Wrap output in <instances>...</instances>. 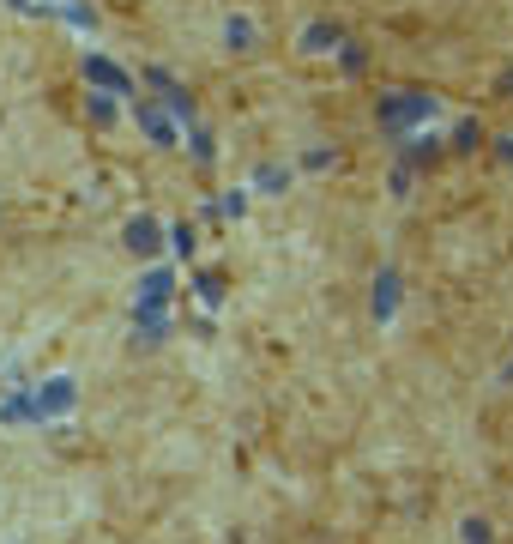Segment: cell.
<instances>
[{"label": "cell", "mask_w": 513, "mask_h": 544, "mask_svg": "<svg viewBox=\"0 0 513 544\" xmlns=\"http://www.w3.org/2000/svg\"><path fill=\"white\" fill-rule=\"evenodd\" d=\"M405 158H411V163H429L435 158V140H411V145H405Z\"/></svg>", "instance_id": "cell-14"}, {"label": "cell", "mask_w": 513, "mask_h": 544, "mask_svg": "<svg viewBox=\"0 0 513 544\" xmlns=\"http://www.w3.org/2000/svg\"><path fill=\"white\" fill-rule=\"evenodd\" d=\"M73 400H79V387L67 382V375H55V382H42L37 393H31V418H37V423L67 418V411H73Z\"/></svg>", "instance_id": "cell-2"}, {"label": "cell", "mask_w": 513, "mask_h": 544, "mask_svg": "<svg viewBox=\"0 0 513 544\" xmlns=\"http://www.w3.org/2000/svg\"><path fill=\"white\" fill-rule=\"evenodd\" d=\"M13 6H31V0H13Z\"/></svg>", "instance_id": "cell-23"}, {"label": "cell", "mask_w": 513, "mask_h": 544, "mask_svg": "<svg viewBox=\"0 0 513 544\" xmlns=\"http://www.w3.org/2000/svg\"><path fill=\"white\" fill-rule=\"evenodd\" d=\"M333 42H338V24H326V19H315L308 31H302V49H308V55H320V49H333Z\"/></svg>", "instance_id": "cell-8"}, {"label": "cell", "mask_w": 513, "mask_h": 544, "mask_svg": "<svg viewBox=\"0 0 513 544\" xmlns=\"http://www.w3.org/2000/svg\"><path fill=\"white\" fill-rule=\"evenodd\" d=\"M393 309H398V272L387 266L375 279V321H393Z\"/></svg>", "instance_id": "cell-6"}, {"label": "cell", "mask_w": 513, "mask_h": 544, "mask_svg": "<svg viewBox=\"0 0 513 544\" xmlns=\"http://www.w3.org/2000/svg\"><path fill=\"white\" fill-rule=\"evenodd\" d=\"M199 297L217 302V297H224V279H217V272H206V279H199Z\"/></svg>", "instance_id": "cell-16"}, {"label": "cell", "mask_w": 513, "mask_h": 544, "mask_svg": "<svg viewBox=\"0 0 513 544\" xmlns=\"http://www.w3.org/2000/svg\"><path fill=\"white\" fill-rule=\"evenodd\" d=\"M465 544H490V526H483V521H465Z\"/></svg>", "instance_id": "cell-21"}, {"label": "cell", "mask_w": 513, "mask_h": 544, "mask_svg": "<svg viewBox=\"0 0 513 544\" xmlns=\"http://www.w3.org/2000/svg\"><path fill=\"white\" fill-rule=\"evenodd\" d=\"M362 60H369L362 55V42H344V67H351V73H362Z\"/></svg>", "instance_id": "cell-18"}, {"label": "cell", "mask_w": 513, "mask_h": 544, "mask_svg": "<svg viewBox=\"0 0 513 544\" xmlns=\"http://www.w3.org/2000/svg\"><path fill=\"white\" fill-rule=\"evenodd\" d=\"M435 115V97H423V91H398V97H380V127H393V134H405V127H417V121Z\"/></svg>", "instance_id": "cell-1"}, {"label": "cell", "mask_w": 513, "mask_h": 544, "mask_svg": "<svg viewBox=\"0 0 513 544\" xmlns=\"http://www.w3.org/2000/svg\"><path fill=\"white\" fill-rule=\"evenodd\" d=\"M284 181H290V170H284V163H260L254 188H266V194H278V188H284Z\"/></svg>", "instance_id": "cell-10"}, {"label": "cell", "mask_w": 513, "mask_h": 544, "mask_svg": "<svg viewBox=\"0 0 513 544\" xmlns=\"http://www.w3.org/2000/svg\"><path fill=\"white\" fill-rule=\"evenodd\" d=\"M224 42H230V49H248V42H254V24H248V19H230V24H224Z\"/></svg>", "instance_id": "cell-11"}, {"label": "cell", "mask_w": 513, "mask_h": 544, "mask_svg": "<svg viewBox=\"0 0 513 544\" xmlns=\"http://www.w3.org/2000/svg\"><path fill=\"white\" fill-rule=\"evenodd\" d=\"M85 109H91V121H97V127H103V121H115V103H109V97H91Z\"/></svg>", "instance_id": "cell-13"}, {"label": "cell", "mask_w": 513, "mask_h": 544, "mask_svg": "<svg viewBox=\"0 0 513 544\" xmlns=\"http://www.w3.org/2000/svg\"><path fill=\"white\" fill-rule=\"evenodd\" d=\"M85 79L97 85V91H109V97H127V91H133V79L121 73L115 60H103V55H91V60H85Z\"/></svg>", "instance_id": "cell-4"}, {"label": "cell", "mask_w": 513, "mask_h": 544, "mask_svg": "<svg viewBox=\"0 0 513 544\" xmlns=\"http://www.w3.org/2000/svg\"><path fill=\"white\" fill-rule=\"evenodd\" d=\"M127 248H133V254H158L163 248V224L158 218H133L127 224Z\"/></svg>", "instance_id": "cell-5"}, {"label": "cell", "mask_w": 513, "mask_h": 544, "mask_svg": "<svg viewBox=\"0 0 513 544\" xmlns=\"http://www.w3.org/2000/svg\"><path fill=\"white\" fill-rule=\"evenodd\" d=\"M139 127H145L158 145H176V121L163 115V109H151V103H139Z\"/></svg>", "instance_id": "cell-7"}, {"label": "cell", "mask_w": 513, "mask_h": 544, "mask_svg": "<svg viewBox=\"0 0 513 544\" xmlns=\"http://www.w3.org/2000/svg\"><path fill=\"white\" fill-rule=\"evenodd\" d=\"M133 327H139V345H163L169 339V315H133Z\"/></svg>", "instance_id": "cell-9"}, {"label": "cell", "mask_w": 513, "mask_h": 544, "mask_svg": "<svg viewBox=\"0 0 513 544\" xmlns=\"http://www.w3.org/2000/svg\"><path fill=\"white\" fill-rule=\"evenodd\" d=\"M0 418H6V423H24V418H31V400H24V393H13V400L0 405Z\"/></svg>", "instance_id": "cell-12"}, {"label": "cell", "mask_w": 513, "mask_h": 544, "mask_svg": "<svg viewBox=\"0 0 513 544\" xmlns=\"http://www.w3.org/2000/svg\"><path fill=\"white\" fill-rule=\"evenodd\" d=\"M169 242H176L181 254H194V224H176V230H169Z\"/></svg>", "instance_id": "cell-15"}, {"label": "cell", "mask_w": 513, "mask_h": 544, "mask_svg": "<svg viewBox=\"0 0 513 544\" xmlns=\"http://www.w3.org/2000/svg\"><path fill=\"white\" fill-rule=\"evenodd\" d=\"M169 290H176V279H169V272H145L133 315H163V309H169Z\"/></svg>", "instance_id": "cell-3"}, {"label": "cell", "mask_w": 513, "mask_h": 544, "mask_svg": "<svg viewBox=\"0 0 513 544\" xmlns=\"http://www.w3.org/2000/svg\"><path fill=\"white\" fill-rule=\"evenodd\" d=\"M217 212H224V218H242V212H248V194H230V200L217 206Z\"/></svg>", "instance_id": "cell-17"}, {"label": "cell", "mask_w": 513, "mask_h": 544, "mask_svg": "<svg viewBox=\"0 0 513 544\" xmlns=\"http://www.w3.org/2000/svg\"><path fill=\"white\" fill-rule=\"evenodd\" d=\"M453 145H465V152H472V145H477V121H459V134H453Z\"/></svg>", "instance_id": "cell-19"}, {"label": "cell", "mask_w": 513, "mask_h": 544, "mask_svg": "<svg viewBox=\"0 0 513 544\" xmlns=\"http://www.w3.org/2000/svg\"><path fill=\"white\" fill-rule=\"evenodd\" d=\"M212 152H217L212 134H194V158H199V163H212Z\"/></svg>", "instance_id": "cell-20"}, {"label": "cell", "mask_w": 513, "mask_h": 544, "mask_svg": "<svg viewBox=\"0 0 513 544\" xmlns=\"http://www.w3.org/2000/svg\"><path fill=\"white\" fill-rule=\"evenodd\" d=\"M501 91H513V67H508V73H501Z\"/></svg>", "instance_id": "cell-22"}]
</instances>
